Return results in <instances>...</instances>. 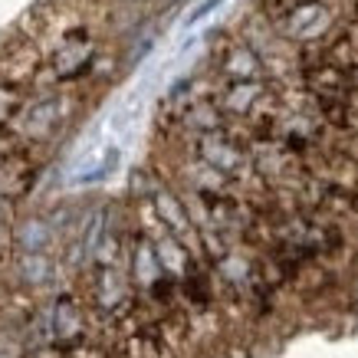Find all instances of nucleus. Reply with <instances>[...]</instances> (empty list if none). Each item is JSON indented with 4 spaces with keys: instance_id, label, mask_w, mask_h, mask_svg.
Wrapping results in <instances>:
<instances>
[{
    "instance_id": "nucleus-1",
    "label": "nucleus",
    "mask_w": 358,
    "mask_h": 358,
    "mask_svg": "<svg viewBox=\"0 0 358 358\" xmlns=\"http://www.w3.org/2000/svg\"><path fill=\"white\" fill-rule=\"evenodd\" d=\"M217 3H220V0H204V3H201V7H197V10L191 13V17H187V23H197V20H204V17H207V13H210V10H214Z\"/></svg>"
}]
</instances>
